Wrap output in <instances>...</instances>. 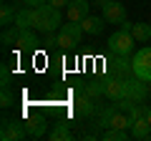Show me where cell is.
I'll list each match as a JSON object with an SVG mask.
<instances>
[{
  "label": "cell",
  "instance_id": "obj_1",
  "mask_svg": "<svg viewBox=\"0 0 151 141\" xmlns=\"http://www.w3.org/2000/svg\"><path fill=\"white\" fill-rule=\"evenodd\" d=\"M33 18H35V30L40 33H55V28H60V8L50 3L33 8Z\"/></svg>",
  "mask_w": 151,
  "mask_h": 141
},
{
  "label": "cell",
  "instance_id": "obj_2",
  "mask_svg": "<svg viewBox=\"0 0 151 141\" xmlns=\"http://www.w3.org/2000/svg\"><path fill=\"white\" fill-rule=\"evenodd\" d=\"M136 43H139V40L134 38V33L119 28V30L108 38V50H111V55H131L134 48H136Z\"/></svg>",
  "mask_w": 151,
  "mask_h": 141
},
{
  "label": "cell",
  "instance_id": "obj_3",
  "mask_svg": "<svg viewBox=\"0 0 151 141\" xmlns=\"http://www.w3.org/2000/svg\"><path fill=\"white\" fill-rule=\"evenodd\" d=\"M83 25L81 23H76V20H68V23H63L60 25V30H58V45L60 48H73V45H78L81 43V35H83Z\"/></svg>",
  "mask_w": 151,
  "mask_h": 141
},
{
  "label": "cell",
  "instance_id": "obj_4",
  "mask_svg": "<svg viewBox=\"0 0 151 141\" xmlns=\"http://www.w3.org/2000/svg\"><path fill=\"white\" fill-rule=\"evenodd\" d=\"M131 124H134L131 116L119 106H111L101 114V126H106V129H131Z\"/></svg>",
  "mask_w": 151,
  "mask_h": 141
},
{
  "label": "cell",
  "instance_id": "obj_5",
  "mask_svg": "<svg viewBox=\"0 0 151 141\" xmlns=\"http://www.w3.org/2000/svg\"><path fill=\"white\" fill-rule=\"evenodd\" d=\"M131 60H134V76H139L141 81L149 83L151 81V45L136 50V55Z\"/></svg>",
  "mask_w": 151,
  "mask_h": 141
},
{
  "label": "cell",
  "instance_id": "obj_6",
  "mask_svg": "<svg viewBox=\"0 0 151 141\" xmlns=\"http://www.w3.org/2000/svg\"><path fill=\"white\" fill-rule=\"evenodd\" d=\"M0 139H3V141H20V139H28L23 121L3 119V124H0Z\"/></svg>",
  "mask_w": 151,
  "mask_h": 141
},
{
  "label": "cell",
  "instance_id": "obj_7",
  "mask_svg": "<svg viewBox=\"0 0 151 141\" xmlns=\"http://www.w3.org/2000/svg\"><path fill=\"white\" fill-rule=\"evenodd\" d=\"M101 8H103V20L106 23H113V25H116V23H124L126 20V8L121 5V3H116V0H101Z\"/></svg>",
  "mask_w": 151,
  "mask_h": 141
},
{
  "label": "cell",
  "instance_id": "obj_8",
  "mask_svg": "<svg viewBox=\"0 0 151 141\" xmlns=\"http://www.w3.org/2000/svg\"><path fill=\"white\" fill-rule=\"evenodd\" d=\"M124 91H126V78H121L119 73H113V76L106 78V93H103L106 98L119 101V98H124Z\"/></svg>",
  "mask_w": 151,
  "mask_h": 141
},
{
  "label": "cell",
  "instance_id": "obj_9",
  "mask_svg": "<svg viewBox=\"0 0 151 141\" xmlns=\"http://www.w3.org/2000/svg\"><path fill=\"white\" fill-rule=\"evenodd\" d=\"M65 13H68V20L83 23V18H88V0H70L65 5Z\"/></svg>",
  "mask_w": 151,
  "mask_h": 141
},
{
  "label": "cell",
  "instance_id": "obj_10",
  "mask_svg": "<svg viewBox=\"0 0 151 141\" xmlns=\"http://www.w3.org/2000/svg\"><path fill=\"white\" fill-rule=\"evenodd\" d=\"M23 126H25V134H28V139H40V136L45 134V119L43 116H35V119H28V121H23Z\"/></svg>",
  "mask_w": 151,
  "mask_h": 141
},
{
  "label": "cell",
  "instance_id": "obj_11",
  "mask_svg": "<svg viewBox=\"0 0 151 141\" xmlns=\"http://www.w3.org/2000/svg\"><path fill=\"white\" fill-rule=\"evenodd\" d=\"M38 43H40V40L35 38L33 28H28V30H20V33H18L15 48H18V50H35V48H38Z\"/></svg>",
  "mask_w": 151,
  "mask_h": 141
},
{
  "label": "cell",
  "instance_id": "obj_12",
  "mask_svg": "<svg viewBox=\"0 0 151 141\" xmlns=\"http://www.w3.org/2000/svg\"><path fill=\"white\" fill-rule=\"evenodd\" d=\"M93 111H96V106H93V98H91V96L83 93L81 98H76V103H73V114H76V116L86 119V116H91Z\"/></svg>",
  "mask_w": 151,
  "mask_h": 141
},
{
  "label": "cell",
  "instance_id": "obj_13",
  "mask_svg": "<svg viewBox=\"0 0 151 141\" xmlns=\"http://www.w3.org/2000/svg\"><path fill=\"white\" fill-rule=\"evenodd\" d=\"M83 30L88 33V35H101L103 33V28H106V20H103V15L101 18H96V15H88V18H83Z\"/></svg>",
  "mask_w": 151,
  "mask_h": 141
},
{
  "label": "cell",
  "instance_id": "obj_14",
  "mask_svg": "<svg viewBox=\"0 0 151 141\" xmlns=\"http://www.w3.org/2000/svg\"><path fill=\"white\" fill-rule=\"evenodd\" d=\"M15 25L20 28V30H28V28H33V30H35L33 8H23V10H18V13H15Z\"/></svg>",
  "mask_w": 151,
  "mask_h": 141
},
{
  "label": "cell",
  "instance_id": "obj_15",
  "mask_svg": "<svg viewBox=\"0 0 151 141\" xmlns=\"http://www.w3.org/2000/svg\"><path fill=\"white\" fill-rule=\"evenodd\" d=\"M131 139H149L151 136V124L146 119H139V121H134L131 124Z\"/></svg>",
  "mask_w": 151,
  "mask_h": 141
},
{
  "label": "cell",
  "instance_id": "obj_16",
  "mask_svg": "<svg viewBox=\"0 0 151 141\" xmlns=\"http://www.w3.org/2000/svg\"><path fill=\"white\" fill-rule=\"evenodd\" d=\"M113 70L116 73H134V60H129V55H113Z\"/></svg>",
  "mask_w": 151,
  "mask_h": 141
},
{
  "label": "cell",
  "instance_id": "obj_17",
  "mask_svg": "<svg viewBox=\"0 0 151 141\" xmlns=\"http://www.w3.org/2000/svg\"><path fill=\"white\" fill-rule=\"evenodd\" d=\"M48 139L50 141H70V139H73V134L68 131V126H65V124H55L53 131L48 134Z\"/></svg>",
  "mask_w": 151,
  "mask_h": 141
},
{
  "label": "cell",
  "instance_id": "obj_18",
  "mask_svg": "<svg viewBox=\"0 0 151 141\" xmlns=\"http://www.w3.org/2000/svg\"><path fill=\"white\" fill-rule=\"evenodd\" d=\"M15 8L10 5V3H3L0 5V23H3V28H8V25H13L15 23Z\"/></svg>",
  "mask_w": 151,
  "mask_h": 141
},
{
  "label": "cell",
  "instance_id": "obj_19",
  "mask_svg": "<svg viewBox=\"0 0 151 141\" xmlns=\"http://www.w3.org/2000/svg\"><path fill=\"white\" fill-rule=\"evenodd\" d=\"M134 38L139 40V43H146V40H151V25L149 23H134Z\"/></svg>",
  "mask_w": 151,
  "mask_h": 141
},
{
  "label": "cell",
  "instance_id": "obj_20",
  "mask_svg": "<svg viewBox=\"0 0 151 141\" xmlns=\"http://www.w3.org/2000/svg\"><path fill=\"white\" fill-rule=\"evenodd\" d=\"M106 93V78H98V81H91L86 86V96H91V98H98V96H103Z\"/></svg>",
  "mask_w": 151,
  "mask_h": 141
},
{
  "label": "cell",
  "instance_id": "obj_21",
  "mask_svg": "<svg viewBox=\"0 0 151 141\" xmlns=\"http://www.w3.org/2000/svg\"><path fill=\"white\" fill-rule=\"evenodd\" d=\"M103 139H106V141H129L131 139V131L129 129H108L106 134H103Z\"/></svg>",
  "mask_w": 151,
  "mask_h": 141
},
{
  "label": "cell",
  "instance_id": "obj_22",
  "mask_svg": "<svg viewBox=\"0 0 151 141\" xmlns=\"http://www.w3.org/2000/svg\"><path fill=\"white\" fill-rule=\"evenodd\" d=\"M146 114H149V109H146V106H141V103H134V106L129 109V116H131V121L146 119Z\"/></svg>",
  "mask_w": 151,
  "mask_h": 141
},
{
  "label": "cell",
  "instance_id": "obj_23",
  "mask_svg": "<svg viewBox=\"0 0 151 141\" xmlns=\"http://www.w3.org/2000/svg\"><path fill=\"white\" fill-rule=\"evenodd\" d=\"M13 103H15L13 93L8 91V88H3V93H0V106H3V109H8V106H13Z\"/></svg>",
  "mask_w": 151,
  "mask_h": 141
},
{
  "label": "cell",
  "instance_id": "obj_24",
  "mask_svg": "<svg viewBox=\"0 0 151 141\" xmlns=\"http://www.w3.org/2000/svg\"><path fill=\"white\" fill-rule=\"evenodd\" d=\"M3 88L10 86V70H8V65H3V83H0Z\"/></svg>",
  "mask_w": 151,
  "mask_h": 141
},
{
  "label": "cell",
  "instance_id": "obj_25",
  "mask_svg": "<svg viewBox=\"0 0 151 141\" xmlns=\"http://www.w3.org/2000/svg\"><path fill=\"white\" fill-rule=\"evenodd\" d=\"M43 3H48V0H23L25 8H38V5H43Z\"/></svg>",
  "mask_w": 151,
  "mask_h": 141
},
{
  "label": "cell",
  "instance_id": "obj_26",
  "mask_svg": "<svg viewBox=\"0 0 151 141\" xmlns=\"http://www.w3.org/2000/svg\"><path fill=\"white\" fill-rule=\"evenodd\" d=\"M50 5H55V8H63V5H68L70 0H48Z\"/></svg>",
  "mask_w": 151,
  "mask_h": 141
},
{
  "label": "cell",
  "instance_id": "obj_27",
  "mask_svg": "<svg viewBox=\"0 0 151 141\" xmlns=\"http://www.w3.org/2000/svg\"><path fill=\"white\" fill-rule=\"evenodd\" d=\"M121 28H124V30H129V33H131V30H134V23H129V20H124V23H121Z\"/></svg>",
  "mask_w": 151,
  "mask_h": 141
},
{
  "label": "cell",
  "instance_id": "obj_28",
  "mask_svg": "<svg viewBox=\"0 0 151 141\" xmlns=\"http://www.w3.org/2000/svg\"><path fill=\"white\" fill-rule=\"evenodd\" d=\"M146 121H149V124H151V106H149V114H146Z\"/></svg>",
  "mask_w": 151,
  "mask_h": 141
},
{
  "label": "cell",
  "instance_id": "obj_29",
  "mask_svg": "<svg viewBox=\"0 0 151 141\" xmlns=\"http://www.w3.org/2000/svg\"><path fill=\"white\" fill-rule=\"evenodd\" d=\"M149 88H151V81H149Z\"/></svg>",
  "mask_w": 151,
  "mask_h": 141
},
{
  "label": "cell",
  "instance_id": "obj_30",
  "mask_svg": "<svg viewBox=\"0 0 151 141\" xmlns=\"http://www.w3.org/2000/svg\"><path fill=\"white\" fill-rule=\"evenodd\" d=\"M3 3H5V0H3Z\"/></svg>",
  "mask_w": 151,
  "mask_h": 141
},
{
  "label": "cell",
  "instance_id": "obj_31",
  "mask_svg": "<svg viewBox=\"0 0 151 141\" xmlns=\"http://www.w3.org/2000/svg\"><path fill=\"white\" fill-rule=\"evenodd\" d=\"M88 3H91V0H88Z\"/></svg>",
  "mask_w": 151,
  "mask_h": 141
}]
</instances>
